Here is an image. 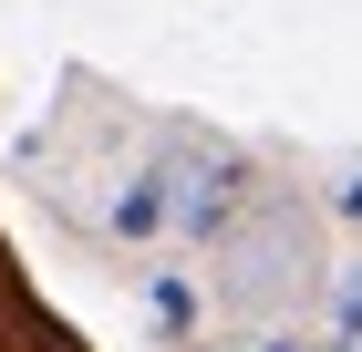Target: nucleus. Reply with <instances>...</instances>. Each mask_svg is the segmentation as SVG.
I'll use <instances>...</instances> for the list:
<instances>
[{"mask_svg": "<svg viewBox=\"0 0 362 352\" xmlns=\"http://www.w3.org/2000/svg\"><path fill=\"white\" fill-rule=\"evenodd\" d=\"M166 176V228L187 239H238V217H249V166L238 156H176L156 166Z\"/></svg>", "mask_w": 362, "mask_h": 352, "instance_id": "f257e3e1", "label": "nucleus"}, {"mask_svg": "<svg viewBox=\"0 0 362 352\" xmlns=\"http://www.w3.org/2000/svg\"><path fill=\"white\" fill-rule=\"evenodd\" d=\"M114 239H156V228H166V176H156V166H145V176H124V197H114Z\"/></svg>", "mask_w": 362, "mask_h": 352, "instance_id": "f03ea898", "label": "nucleus"}, {"mask_svg": "<svg viewBox=\"0 0 362 352\" xmlns=\"http://www.w3.org/2000/svg\"><path fill=\"white\" fill-rule=\"evenodd\" d=\"M156 322H176V331L197 322V290H187V280H156Z\"/></svg>", "mask_w": 362, "mask_h": 352, "instance_id": "7ed1b4c3", "label": "nucleus"}, {"mask_svg": "<svg viewBox=\"0 0 362 352\" xmlns=\"http://www.w3.org/2000/svg\"><path fill=\"white\" fill-rule=\"evenodd\" d=\"M332 300H341V342H362V270H341V290H332Z\"/></svg>", "mask_w": 362, "mask_h": 352, "instance_id": "20e7f679", "label": "nucleus"}, {"mask_svg": "<svg viewBox=\"0 0 362 352\" xmlns=\"http://www.w3.org/2000/svg\"><path fill=\"white\" fill-rule=\"evenodd\" d=\"M341 217H362V176H352V187H341Z\"/></svg>", "mask_w": 362, "mask_h": 352, "instance_id": "39448f33", "label": "nucleus"}, {"mask_svg": "<svg viewBox=\"0 0 362 352\" xmlns=\"http://www.w3.org/2000/svg\"><path fill=\"white\" fill-rule=\"evenodd\" d=\"M259 352H310V342H290V331H269V342H259Z\"/></svg>", "mask_w": 362, "mask_h": 352, "instance_id": "423d86ee", "label": "nucleus"}, {"mask_svg": "<svg viewBox=\"0 0 362 352\" xmlns=\"http://www.w3.org/2000/svg\"><path fill=\"white\" fill-rule=\"evenodd\" d=\"M332 352H362V342H332Z\"/></svg>", "mask_w": 362, "mask_h": 352, "instance_id": "0eeeda50", "label": "nucleus"}]
</instances>
